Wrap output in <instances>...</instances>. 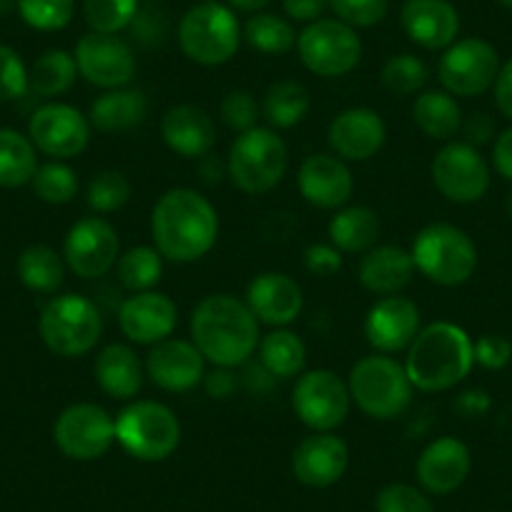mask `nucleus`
I'll return each instance as SVG.
<instances>
[{"label":"nucleus","mask_w":512,"mask_h":512,"mask_svg":"<svg viewBox=\"0 0 512 512\" xmlns=\"http://www.w3.org/2000/svg\"><path fill=\"white\" fill-rule=\"evenodd\" d=\"M292 407L309 430L332 432L349 417L352 395L347 382L332 369H312L294 384Z\"/></svg>","instance_id":"11"},{"label":"nucleus","mask_w":512,"mask_h":512,"mask_svg":"<svg viewBox=\"0 0 512 512\" xmlns=\"http://www.w3.org/2000/svg\"><path fill=\"white\" fill-rule=\"evenodd\" d=\"M191 342L214 367H241L259 349V319L234 294H211L191 314Z\"/></svg>","instance_id":"2"},{"label":"nucleus","mask_w":512,"mask_h":512,"mask_svg":"<svg viewBox=\"0 0 512 512\" xmlns=\"http://www.w3.org/2000/svg\"><path fill=\"white\" fill-rule=\"evenodd\" d=\"M38 171L36 146L13 128H0V186L18 189L31 184Z\"/></svg>","instance_id":"35"},{"label":"nucleus","mask_w":512,"mask_h":512,"mask_svg":"<svg viewBox=\"0 0 512 512\" xmlns=\"http://www.w3.org/2000/svg\"><path fill=\"white\" fill-rule=\"evenodd\" d=\"M204 387L214 400H226L236 392L234 372L229 367H214L209 374H204Z\"/></svg>","instance_id":"53"},{"label":"nucleus","mask_w":512,"mask_h":512,"mask_svg":"<svg viewBox=\"0 0 512 512\" xmlns=\"http://www.w3.org/2000/svg\"><path fill=\"white\" fill-rule=\"evenodd\" d=\"M201 3H216V0H201Z\"/></svg>","instance_id":"61"},{"label":"nucleus","mask_w":512,"mask_h":512,"mask_svg":"<svg viewBox=\"0 0 512 512\" xmlns=\"http://www.w3.org/2000/svg\"><path fill=\"white\" fill-rule=\"evenodd\" d=\"M151 236L169 262H196L209 254L219 239V214L196 189H169L151 211Z\"/></svg>","instance_id":"1"},{"label":"nucleus","mask_w":512,"mask_h":512,"mask_svg":"<svg viewBox=\"0 0 512 512\" xmlns=\"http://www.w3.org/2000/svg\"><path fill=\"white\" fill-rule=\"evenodd\" d=\"M432 184L452 204H475L490 189V166L480 149L450 141L432 159Z\"/></svg>","instance_id":"14"},{"label":"nucleus","mask_w":512,"mask_h":512,"mask_svg":"<svg viewBox=\"0 0 512 512\" xmlns=\"http://www.w3.org/2000/svg\"><path fill=\"white\" fill-rule=\"evenodd\" d=\"M259 364L272 374L274 379H289L302 374L307 364V347L302 337L289 332L287 327L272 329L259 342Z\"/></svg>","instance_id":"34"},{"label":"nucleus","mask_w":512,"mask_h":512,"mask_svg":"<svg viewBox=\"0 0 512 512\" xmlns=\"http://www.w3.org/2000/svg\"><path fill=\"white\" fill-rule=\"evenodd\" d=\"M131 199V181L116 169L98 171L86 189V204L93 214H113Z\"/></svg>","instance_id":"41"},{"label":"nucleus","mask_w":512,"mask_h":512,"mask_svg":"<svg viewBox=\"0 0 512 512\" xmlns=\"http://www.w3.org/2000/svg\"><path fill=\"white\" fill-rule=\"evenodd\" d=\"M16 6L36 31H63L76 13V0H16Z\"/></svg>","instance_id":"44"},{"label":"nucleus","mask_w":512,"mask_h":512,"mask_svg":"<svg viewBox=\"0 0 512 512\" xmlns=\"http://www.w3.org/2000/svg\"><path fill=\"white\" fill-rule=\"evenodd\" d=\"M415 269L440 287H460L470 282L477 269V246L460 226L437 224L425 226L412 241Z\"/></svg>","instance_id":"6"},{"label":"nucleus","mask_w":512,"mask_h":512,"mask_svg":"<svg viewBox=\"0 0 512 512\" xmlns=\"http://www.w3.org/2000/svg\"><path fill=\"white\" fill-rule=\"evenodd\" d=\"M327 141L334 156L342 161H369L382 151L387 141V126L382 116L367 106H354L339 113L329 123Z\"/></svg>","instance_id":"21"},{"label":"nucleus","mask_w":512,"mask_h":512,"mask_svg":"<svg viewBox=\"0 0 512 512\" xmlns=\"http://www.w3.org/2000/svg\"><path fill=\"white\" fill-rule=\"evenodd\" d=\"M417 480L430 495H450L472 470L470 447L457 437H437L417 457Z\"/></svg>","instance_id":"24"},{"label":"nucleus","mask_w":512,"mask_h":512,"mask_svg":"<svg viewBox=\"0 0 512 512\" xmlns=\"http://www.w3.org/2000/svg\"><path fill=\"white\" fill-rule=\"evenodd\" d=\"M475 367V342L452 322H432L407 347L405 369L412 387L445 392L457 387Z\"/></svg>","instance_id":"3"},{"label":"nucleus","mask_w":512,"mask_h":512,"mask_svg":"<svg viewBox=\"0 0 512 512\" xmlns=\"http://www.w3.org/2000/svg\"><path fill=\"white\" fill-rule=\"evenodd\" d=\"M502 8H507V11H512V0H497Z\"/></svg>","instance_id":"59"},{"label":"nucleus","mask_w":512,"mask_h":512,"mask_svg":"<svg viewBox=\"0 0 512 512\" xmlns=\"http://www.w3.org/2000/svg\"><path fill=\"white\" fill-rule=\"evenodd\" d=\"M76 78V58L61 48H53V51H46L36 58V63L28 71V88L41 98H56L71 91Z\"/></svg>","instance_id":"36"},{"label":"nucleus","mask_w":512,"mask_h":512,"mask_svg":"<svg viewBox=\"0 0 512 512\" xmlns=\"http://www.w3.org/2000/svg\"><path fill=\"white\" fill-rule=\"evenodd\" d=\"M297 51L304 68L322 78L347 76L362 61V41L347 23L319 18L297 36Z\"/></svg>","instance_id":"10"},{"label":"nucleus","mask_w":512,"mask_h":512,"mask_svg":"<svg viewBox=\"0 0 512 512\" xmlns=\"http://www.w3.org/2000/svg\"><path fill=\"white\" fill-rule=\"evenodd\" d=\"M349 467V447L332 432H314L304 437L292 455V472L307 487H332Z\"/></svg>","instance_id":"23"},{"label":"nucleus","mask_w":512,"mask_h":512,"mask_svg":"<svg viewBox=\"0 0 512 512\" xmlns=\"http://www.w3.org/2000/svg\"><path fill=\"white\" fill-rule=\"evenodd\" d=\"M244 38L254 51L264 56H284L297 46V31L292 23L274 13H256L246 21Z\"/></svg>","instance_id":"39"},{"label":"nucleus","mask_w":512,"mask_h":512,"mask_svg":"<svg viewBox=\"0 0 512 512\" xmlns=\"http://www.w3.org/2000/svg\"><path fill=\"white\" fill-rule=\"evenodd\" d=\"M272 0H229L231 11L241 13H262Z\"/></svg>","instance_id":"58"},{"label":"nucleus","mask_w":512,"mask_h":512,"mask_svg":"<svg viewBox=\"0 0 512 512\" xmlns=\"http://www.w3.org/2000/svg\"><path fill=\"white\" fill-rule=\"evenodd\" d=\"M430 78L425 61L410 53H400L392 56L382 68V86L392 93V96H412V93L422 91Z\"/></svg>","instance_id":"43"},{"label":"nucleus","mask_w":512,"mask_h":512,"mask_svg":"<svg viewBox=\"0 0 512 512\" xmlns=\"http://www.w3.org/2000/svg\"><path fill=\"white\" fill-rule=\"evenodd\" d=\"M289 166V151L274 128L254 126L236 136L226 156V176L244 194L259 196L282 184Z\"/></svg>","instance_id":"5"},{"label":"nucleus","mask_w":512,"mask_h":512,"mask_svg":"<svg viewBox=\"0 0 512 512\" xmlns=\"http://www.w3.org/2000/svg\"><path fill=\"white\" fill-rule=\"evenodd\" d=\"M412 118L422 134L435 141H450L462 128V108L447 91H425L412 106Z\"/></svg>","instance_id":"32"},{"label":"nucleus","mask_w":512,"mask_h":512,"mask_svg":"<svg viewBox=\"0 0 512 512\" xmlns=\"http://www.w3.org/2000/svg\"><path fill=\"white\" fill-rule=\"evenodd\" d=\"M93 377L108 397L126 402L134 400L144 387L146 367L128 344H108L98 352Z\"/></svg>","instance_id":"29"},{"label":"nucleus","mask_w":512,"mask_h":512,"mask_svg":"<svg viewBox=\"0 0 512 512\" xmlns=\"http://www.w3.org/2000/svg\"><path fill=\"white\" fill-rule=\"evenodd\" d=\"M492 91H495V103L500 108V113L512 121V58L505 66H500V73H497V81L492 86Z\"/></svg>","instance_id":"57"},{"label":"nucleus","mask_w":512,"mask_h":512,"mask_svg":"<svg viewBox=\"0 0 512 512\" xmlns=\"http://www.w3.org/2000/svg\"><path fill=\"white\" fill-rule=\"evenodd\" d=\"M420 332V307L412 299L390 294L372 304L364 319V337L379 354L402 352Z\"/></svg>","instance_id":"19"},{"label":"nucleus","mask_w":512,"mask_h":512,"mask_svg":"<svg viewBox=\"0 0 512 512\" xmlns=\"http://www.w3.org/2000/svg\"><path fill=\"white\" fill-rule=\"evenodd\" d=\"M38 332L43 344L58 357H83L103 334L101 309L83 294H61L43 307Z\"/></svg>","instance_id":"8"},{"label":"nucleus","mask_w":512,"mask_h":512,"mask_svg":"<svg viewBox=\"0 0 512 512\" xmlns=\"http://www.w3.org/2000/svg\"><path fill=\"white\" fill-rule=\"evenodd\" d=\"M139 0H83V18L93 33L116 36L134 23Z\"/></svg>","instance_id":"40"},{"label":"nucleus","mask_w":512,"mask_h":512,"mask_svg":"<svg viewBox=\"0 0 512 512\" xmlns=\"http://www.w3.org/2000/svg\"><path fill=\"white\" fill-rule=\"evenodd\" d=\"M118 282L131 294L151 292L164 274V256L156 246H134L116 262Z\"/></svg>","instance_id":"38"},{"label":"nucleus","mask_w":512,"mask_h":512,"mask_svg":"<svg viewBox=\"0 0 512 512\" xmlns=\"http://www.w3.org/2000/svg\"><path fill=\"white\" fill-rule=\"evenodd\" d=\"M512 359V344L502 334H482L475 342V364L492 369H505Z\"/></svg>","instance_id":"50"},{"label":"nucleus","mask_w":512,"mask_h":512,"mask_svg":"<svg viewBox=\"0 0 512 512\" xmlns=\"http://www.w3.org/2000/svg\"><path fill=\"white\" fill-rule=\"evenodd\" d=\"M116 442L141 462H161L181 442V422L174 410L154 400H136L116 417Z\"/></svg>","instance_id":"7"},{"label":"nucleus","mask_w":512,"mask_h":512,"mask_svg":"<svg viewBox=\"0 0 512 512\" xmlns=\"http://www.w3.org/2000/svg\"><path fill=\"white\" fill-rule=\"evenodd\" d=\"M492 164L502 179L512 181V126L505 128L492 146Z\"/></svg>","instance_id":"55"},{"label":"nucleus","mask_w":512,"mask_h":512,"mask_svg":"<svg viewBox=\"0 0 512 512\" xmlns=\"http://www.w3.org/2000/svg\"><path fill=\"white\" fill-rule=\"evenodd\" d=\"M161 136L174 154L184 159H204L216 144V126L201 106L179 103L161 118Z\"/></svg>","instance_id":"27"},{"label":"nucleus","mask_w":512,"mask_h":512,"mask_svg":"<svg viewBox=\"0 0 512 512\" xmlns=\"http://www.w3.org/2000/svg\"><path fill=\"white\" fill-rule=\"evenodd\" d=\"M33 191L41 201L53 206H63L68 201L76 199L78 194V176L63 161H51V164L38 166L36 176H33Z\"/></svg>","instance_id":"42"},{"label":"nucleus","mask_w":512,"mask_h":512,"mask_svg":"<svg viewBox=\"0 0 512 512\" xmlns=\"http://www.w3.org/2000/svg\"><path fill=\"white\" fill-rule=\"evenodd\" d=\"M329 244L342 254H367L382 234L377 211L369 206H342L329 221Z\"/></svg>","instance_id":"31"},{"label":"nucleus","mask_w":512,"mask_h":512,"mask_svg":"<svg viewBox=\"0 0 512 512\" xmlns=\"http://www.w3.org/2000/svg\"><path fill=\"white\" fill-rule=\"evenodd\" d=\"M347 387L354 405L372 420H395L405 415L415 392L405 364L379 352L354 364Z\"/></svg>","instance_id":"4"},{"label":"nucleus","mask_w":512,"mask_h":512,"mask_svg":"<svg viewBox=\"0 0 512 512\" xmlns=\"http://www.w3.org/2000/svg\"><path fill=\"white\" fill-rule=\"evenodd\" d=\"M299 191L304 201L317 209L332 211L347 206L352 199L354 179L347 161L332 154H312L299 166Z\"/></svg>","instance_id":"25"},{"label":"nucleus","mask_w":512,"mask_h":512,"mask_svg":"<svg viewBox=\"0 0 512 512\" xmlns=\"http://www.w3.org/2000/svg\"><path fill=\"white\" fill-rule=\"evenodd\" d=\"M500 53L482 38H462L445 48L437 66L442 88L452 96L472 98L495 86L500 73Z\"/></svg>","instance_id":"13"},{"label":"nucleus","mask_w":512,"mask_h":512,"mask_svg":"<svg viewBox=\"0 0 512 512\" xmlns=\"http://www.w3.org/2000/svg\"><path fill=\"white\" fill-rule=\"evenodd\" d=\"M374 507L377 512H435L427 492L405 482L384 485L374 500Z\"/></svg>","instance_id":"45"},{"label":"nucleus","mask_w":512,"mask_h":512,"mask_svg":"<svg viewBox=\"0 0 512 512\" xmlns=\"http://www.w3.org/2000/svg\"><path fill=\"white\" fill-rule=\"evenodd\" d=\"M179 324V309L171 297L161 292L131 294L118 309V327L123 337L134 344H159L174 334Z\"/></svg>","instance_id":"20"},{"label":"nucleus","mask_w":512,"mask_h":512,"mask_svg":"<svg viewBox=\"0 0 512 512\" xmlns=\"http://www.w3.org/2000/svg\"><path fill=\"white\" fill-rule=\"evenodd\" d=\"M309 108H312V96L302 83L279 81L269 86L264 96L262 116L267 118L269 128H292L307 118Z\"/></svg>","instance_id":"37"},{"label":"nucleus","mask_w":512,"mask_h":512,"mask_svg":"<svg viewBox=\"0 0 512 512\" xmlns=\"http://www.w3.org/2000/svg\"><path fill=\"white\" fill-rule=\"evenodd\" d=\"M121 256L118 231L101 216H86L68 229L63 241L66 267L81 279H101Z\"/></svg>","instance_id":"15"},{"label":"nucleus","mask_w":512,"mask_h":512,"mask_svg":"<svg viewBox=\"0 0 512 512\" xmlns=\"http://www.w3.org/2000/svg\"><path fill=\"white\" fill-rule=\"evenodd\" d=\"M304 267L317 277H332L342 269V251L332 244H312L304 251Z\"/></svg>","instance_id":"51"},{"label":"nucleus","mask_w":512,"mask_h":512,"mask_svg":"<svg viewBox=\"0 0 512 512\" xmlns=\"http://www.w3.org/2000/svg\"><path fill=\"white\" fill-rule=\"evenodd\" d=\"M455 410L467 420H477L490 410V397L482 390H467L455 400Z\"/></svg>","instance_id":"56"},{"label":"nucleus","mask_w":512,"mask_h":512,"mask_svg":"<svg viewBox=\"0 0 512 512\" xmlns=\"http://www.w3.org/2000/svg\"><path fill=\"white\" fill-rule=\"evenodd\" d=\"M342 23L352 28H372L384 21L390 0H327Z\"/></svg>","instance_id":"46"},{"label":"nucleus","mask_w":512,"mask_h":512,"mask_svg":"<svg viewBox=\"0 0 512 512\" xmlns=\"http://www.w3.org/2000/svg\"><path fill=\"white\" fill-rule=\"evenodd\" d=\"M507 211H510V216H512V194H510V199H507Z\"/></svg>","instance_id":"60"},{"label":"nucleus","mask_w":512,"mask_h":512,"mask_svg":"<svg viewBox=\"0 0 512 512\" xmlns=\"http://www.w3.org/2000/svg\"><path fill=\"white\" fill-rule=\"evenodd\" d=\"M146 377L161 387L164 392H189L196 384L204 382L206 359L196 349L194 342L186 339H164L154 344L151 352L146 354Z\"/></svg>","instance_id":"18"},{"label":"nucleus","mask_w":512,"mask_h":512,"mask_svg":"<svg viewBox=\"0 0 512 512\" xmlns=\"http://www.w3.org/2000/svg\"><path fill=\"white\" fill-rule=\"evenodd\" d=\"M415 277V262L412 254L402 246L382 244L369 249L359 262V282L367 292L382 294H400Z\"/></svg>","instance_id":"28"},{"label":"nucleus","mask_w":512,"mask_h":512,"mask_svg":"<svg viewBox=\"0 0 512 512\" xmlns=\"http://www.w3.org/2000/svg\"><path fill=\"white\" fill-rule=\"evenodd\" d=\"M53 442L68 460H98L116 442V420L101 405L78 402L58 415L53 425Z\"/></svg>","instance_id":"12"},{"label":"nucleus","mask_w":512,"mask_h":512,"mask_svg":"<svg viewBox=\"0 0 512 512\" xmlns=\"http://www.w3.org/2000/svg\"><path fill=\"white\" fill-rule=\"evenodd\" d=\"M18 279L38 294H56L66 279V259L53 246L31 244L18 256Z\"/></svg>","instance_id":"33"},{"label":"nucleus","mask_w":512,"mask_h":512,"mask_svg":"<svg viewBox=\"0 0 512 512\" xmlns=\"http://www.w3.org/2000/svg\"><path fill=\"white\" fill-rule=\"evenodd\" d=\"M28 139L51 159L66 161L86 151L91 141V121L76 106L46 103L31 116Z\"/></svg>","instance_id":"16"},{"label":"nucleus","mask_w":512,"mask_h":512,"mask_svg":"<svg viewBox=\"0 0 512 512\" xmlns=\"http://www.w3.org/2000/svg\"><path fill=\"white\" fill-rule=\"evenodd\" d=\"M259 113L262 111H259V106H256L254 96L249 91H231L221 101V121L234 134L251 131L256 126V121H259Z\"/></svg>","instance_id":"47"},{"label":"nucleus","mask_w":512,"mask_h":512,"mask_svg":"<svg viewBox=\"0 0 512 512\" xmlns=\"http://www.w3.org/2000/svg\"><path fill=\"white\" fill-rule=\"evenodd\" d=\"M400 21L407 38L425 51H445L460 33V13L450 0H405Z\"/></svg>","instance_id":"26"},{"label":"nucleus","mask_w":512,"mask_h":512,"mask_svg":"<svg viewBox=\"0 0 512 512\" xmlns=\"http://www.w3.org/2000/svg\"><path fill=\"white\" fill-rule=\"evenodd\" d=\"M327 0H284V11L292 21L302 23H314L322 18V13L327 11Z\"/></svg>","instance_id":"54"},{"label":"nucleus","mask_w":512,"mask_h":512,"mask_svg":"<svg viewBox=\"0 0 512 512\" xmlns=\"http://www.w3.org/2000/svg\"><path fill=\"white\" fill-rule=\"evenodd\" d=\"M78 76L86 78L91 86L113 91L131 83L136 73V56L123 38L108 33H88L78 41L76 53Z\"/></svg>","instance_id":"17"},{"label":"nucleus","mask_w":512,"mask_h":512,"mask_svg":"<svg viewBox=\"0 0 512 512\" xmlns=\"http://www.w3.org/2000/svg\"><path fill=\"white\" fill-rule=\"evenodd\" d=\"M131 38H134L139 46L144 48H156L166 41V31H169V23L166 16L156 8H139L134 23L128 26Z\"/></svg>","instance_id":"49"},{"label":"nucleus","mask_w":512,"mask_h":512,"mask_svg":"<svg viewBox=\"0 0 512 512\" xmlns=\"http://www.w3.org/2000/svg\"><path fill=\"white\" fill-rule=\"evenodd\" d=\"M244 302L251 314L259 319V324L279 329L297 322L304 307V294L297 279H292L289 274L264 272L251 279Z\"/></svg>","instance_id":"22"},{"label":"nucleus","mask_w":512,"mask_h":512,"mask_svg":"<svg viewBox=\"0 0 512 512\" xmlns=\"http://www.w3.org/2000/svg\"><path fill=\"white\" fill-rule=\"evenodd\" d=\"M28 91V71L13 48L0 46V101H16Z\"/></svg>","instance_id":"48"},{"label":"nucleus","mask_w":512,"mask_h":512,"mask_svg":"<svg viewBox=\"0 0 512 512\" xmlns=\"http://www.w3.org/2000/svg\"><path fill=\"white\" fill-rule=\"evenodd\" d=\"M460 131H465V144L480 149L495 136V121L487 113H472L467 121H462Z\"/></svg>","instance_id":"52"},{"label":"nucleus","mask_w":512,"mask_h":512,"mask_svg":"<svg viewBox=\"0 0 512 512\" xmlns=\"http://www.w3.org/2000/svg\"><path fill=\"white\" fill-rule=\"evenodd\" d=\"M146 116H149V98L144 96V91L126 86L113 88V91L98 96L91 103V111H88L91 128H96L101 134L134 131L146 121Z\"/></svg>","instance_id":"30"},{"label":"nucleus","mask_w":512,"mask_h":512,"mask_svg":"<svg viewBox=\"0 0 512 512\" xmlns=\"http://www.w3.org/2000/svg\"><path fill=\"white\" fill-rule=\"evenodd\" d=\"M241 26L234 11L221 3H199L179 23V46L199 66H224L236 56Z\"/></svg>","instance_id":"9"}]
</instances>
